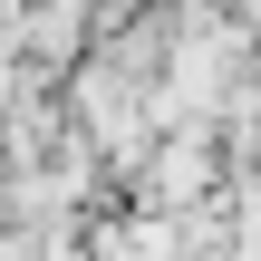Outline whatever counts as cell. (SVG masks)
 <instances>
[{
  "mask_svg": "<svg viewBox=\"0 0 261 261\" xmlns=\"http://www.w3.org/2000/svg\"><path fill=\"white\" fill-rule=\"evenodd\" d=\"M0 19H10V0H0Z\"/></svg>",
  "mask_w": 261,
  "mask_h": 261,
  "instance_id": "cell-1",
  "label": "cell"
}]
</instances>
